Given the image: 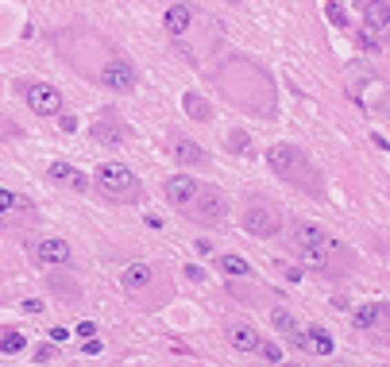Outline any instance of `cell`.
Returning a JSON list of instances; mask_svg holds the SVG:
<instances>
[{
	"label": "cell",
	"mask_w": 390,
	"mask_h": 367,
	"mask_svg": "<svg viewBox=\"0 0 390 367\" xmlns=\"http://www.w3.org/2000/svg\"><path fill=\"white\" fill-rule=\"evenodd\" d=\"M97 186L108 193V197H132V190H136L139 182L124 163H101L97 166Z\"/></svg>",
	"instance_id": "1"
},
{
	"label": "cell",
	"mask_w": 390,
	"mask_h": 367,
	"mask_svg": "<svg viewBox=\"0 0 390 367\" xmlns=\"http://www.w3.org/2000/svg\"><path fill=\"white\" fill-rule=\"evenodd\" d=\"M101 81H105V89H112V93H132L139 74H136L132 62H124V58H108L105 66H101Z\"/></svg>",
	"instance_id": "2"
},
{
	"label": "cell",
	"mask_w": 390,
	"mask_h": 367,
	"mask_svg": "<svg viewBox=\"0 0 390 367\" xmlns=\"http://www.w3.org/2000/svg\"><path fill=\"white\" fill-rule=\"evenodd\" d=\"M28 108L35 116H59L62 112V93L54 86H47V81H35V86H28Z\"/></svg>",
	"instance_id": "3"
},
{
	"label": "cell",
	"mask_w": 390,
	"mask_h": 367,
	"mask_svg": "<svg viewBox=\"0 0 390 367\" xmlns=\"http://www.w3.org/2000/svg\"><path fill=\"white\" fill-rule=\"evenodd\" d=\"M197 221H209V224H216V221H225V193L216 190V186H201L197 190Z\"/></svg>",
	"instance_id": "4"
},
{
	"label": "cell",
	"mask_w": 390,
	"mask_h": 367,
	"mask_svg": "<svg viewBox=\"0 0 390 367\" xmlns=\"http://www.w3.org/2000/svg\"><path fill=\"white\" fill-rule=\"evenodd\" d=\"M244 228L252 232V236H259V240H271V236H278V228H283V221H278V212L274 209H247L244 217Z\"/></svg>",
	"instance_id": "5"
},
{
	"label": "cell",
	"mask_w": 390,
	"mask_h": 367,
	"mask_svg": "<svg viewBox=\"0 0 390 367\" xmlns=\"http://www.w3.org/2000/svg\"><path fill=\"white\" fill-rule=\"evenodd\" d=\"M267 163H271L274 174L294 178V170H298V163H302V151H298L294 143H274V147H267Z\"/></svg>",
	"instance_id": "6"
},
{
	"label": "cell",
	"mask_w": 390,
	"mask_h": 367,
	"mask_svg": "<svg viewBox=\"0 0 390 367\" xmlns=\"http://www.w3.org/2000/svg\"><path fill=\"white\" fill-rule=\"evenodd\" d=\"M197 190H201V186H197L189 174H174V178L166 182L163 193H166V201H170V205H178V209H182V205H194Z\"/></svg>",
	"instance_id": "7"
},
{
	"label": "cell",
	"mask_w": 390,
	"mask_h": 367,
	"mask_svg": "<svg viewBox=\"0 0 390 367\" xmlns=\"http://www.w3.org/2000/svg\"><path fill=\"white\" fill-rule=\"evenodd\" d=\"M50 182H62L66 190H78V193H85L89 190V178H85V170H78V166H70V163H50Z\"/></svg>",
	"instance_id": "8"
},
{
	"label": "cell",
	"mask_w": 390,
	"mask_h": 367,
	"mask_svg": "<svg viewBox=\"0 0 390 367\" xmlns=\"http://www.w3.org/2000/svg\"><path fill=\"white\" fill-rule=\"evenodd\" d=\"M35 255H39V263L43 267H62V263H70V244L66 240H59V236H50V240H43L39 248H35Z\"/></svg>",
	"instance_id": "9"
},
{
	"label": "cell",
	"mask_w": 390,
	"mask_h": 367,
	"mask_svg": "<svg viewBox=\"0 0 390 367\" xmlns=\"http://www.w3.org/2000/svg\"><path fill=\"white\" fill-rule=\"evenodd\" d=\"M302 348H309L313 356H332V352H336V340H332L329 328L313 325V328H305V333H302Z\"/></svg>",
	"instance_id": "10"
},
{
	"label": "cell",
	"mask_w": 390,
	"mask_h": 367,
	"mask_svg": "<svg viewBox=\"0 0 390 367\" xmlns=\"http://www.w3.org/2000/svg\"><path fill=\"white\" fill-rule=\"evenodd\" d=\"M228 340H232L236 352H259V344H263V337H259V328L247 325V321H240V325L228 328Z\"/></svg>",
	"instance_id": "11"
},
{
	"label": "cell",
	"mask_w": 390,
	"mask_h": 367,
	"mask_svg": "<svg viewBox=\"0 0 390 367\" xmlns=\"http://www.w3.org/2000/svg\"><path fill=\"white\" fill-rule=\"evenodd\" d=\"M294 248H332V240H329V232L321 228V224H298L294 228Z\"/></svg>",
	"instance_id": "12"
},
{
	"label": "cell",
	"mask_w": 390,
	"mask_h": 367,
	"mask_svg": "<svg viewBox=\"0 0 390 367\" xmlns=\"http://www.w3.org/2000/svg\"><path fill=\"white\" fill-rule=\"evenodd\" d=\"M120 286L127 290V294H139V290L151 286V267L147 263H132V267H124V275H120Z\"/></svg>",
	"instance_id": "13"
},
{
	"label": "cell",
	"mask_w": 390,
	"mask_h": 367,
	"mask_svg": "<svg viewBox=\"0 0 390 367\" xmlns=\"http://www.w3.org/2000/svg\"><path fill=\"white\" fill-rule=\"evenodd\" d=\"M363 19H367L371 31H390V4H387V0H367Z\"/></svg>",
	"instance_id": "14"
},
{
	"label": "cell",
	"mask_w": 390,
	"mask_h": 367,
	"mask_svg": "<svg viewBox=\"0 0 390 367\" xmlns=\"http://www.w3.org/2000/svg\"><path fill=\"white\" fill-rule=\"evenodd\" d=\"M174 159H178V163H185V166H194V163H201V159H205V151H201L194 139L174 135Z\"/></svg>",
	"instance_id": "15"
},
{
	"label": "cell",
	"mask_w": 390,
	"mask_h": 367,
	"mask_svg": "<svg viewBox=\"0 0 390 367\" xmlns=\"http://www.w3.org/2000/svg\"><path fill=\"white\" fill-rule=\"evenodd\" d=\"M216 267L225 270L228 279H247V275H252V267H247V259H244V255H236V251H228V255H220V259H216Z\"/></svg>",
	"instance_id": "16"
},
{
	"label": "cell",
	"mask_w": 390,
	"mask_h": 367,
	"mask_svg": "<svg viewBox=\"0 0 390 367\" xmlns=\"http://www.w3.org/2000/svg\"><path fill=\"white\" fill-rule=\"evenodd\" d=\"M387 317V306H379V301H371V306H360L356 313H351V325L356 328H371L375 321Z\"/></svg>",
	"instance_id": "17"
},
{
	"label": "cell",
	"mask_w": 390,
	"mask_h": 367,
	"mask_svg": "<svg viewBox=\"0 0 390 367\" xmlns=\"http://www.w3.org/2000/svg\"><path fill=\"white\" fill-rule=\"evenodd\" d=\"M163 19H166V31H174V35L189 31V8H185V4H170Z\"/></svg>",
	"instance_id": "18"
},
{
	"label": "cell",
	"mask_w": 390,
	"mask_h": 367,
	"mask_svg": "<svg viewBox=\"0 0 390 367\" xmlns=\"http://www.w3.org/2000/svg\"><path fill=\"white\" fill-rule=\"evenodd\" d=\"M23 348H28V337H23V333H4V337H0V356H20Z\"/></svg>",
	"instance_id": "19"
},
{
	"label": "cell",
	"mask_w": 390,
	"mask_h": 367,
	"mask_svg": "<svg viewBox=\"0 0 390 367\" xmlns=\"http://www.w3.org/2000/svg\"><path fill=\"white\" fill-rule=\"evenodd\" d=\"M271 325L278 328L283 337H294V333H298V321H294L290 309H274V313H271Z\"/></svg>",
	"instance_id": "20"
},
{
	"label": "cell",
	"mask_w": 390,
	"mask_h": 367,
	"mask_svg": "<svg viewBox=\"0 0 390 367\" xmlns=\"http://www.w3.org/2000/svg\"><path fill=\"white\" fill-rule=\"evenodd\" d=\"M298 255H302V263H309V267H325L332 248H298Z\"/></svg>",
	"instance_id": "21"
},
{
	"label": "cell",
	"mask_w": 390,
	"mask_h": 367,
	"mask_svg": "<svg viewBox=\"0 0 390 367\" xmlns=\"http://www.w3.org/2000/svg\"><path fill=\"white\" fill-rule=\"evenodd\" d=\"M325 16H329L332 23H336V28H344V23H348V19H344V12H340V4H336V0H329V4H325Z\"/></svg>",
	"instance_id": "22"
},
{
	"label": "cell",
	"mask_w": 390,
	"mask_h": 367,
	"mask_svg": "<svg viewBox=\"0 0 390 367\" xmlns=\"http://www.w3.org/2000/svg\"><path fill=\"white\" fill-rule=\"evenodd\" d=\"M185 105H189V112H194V116H205V120H209V116H213V108H209V105H201L197 97H189Z\"/></svg>",
	"instance_id": "23"
},
{
	"label": "cell",
	"mask_w": 390,
	"mask_h": 367,
	"mask_svg": "<svg viewBox=\"0 0 390 367\" xmlns=\"http://www.w3.org/2000/svg\"><path fill=\"white\" fill-rule=\"evenodd\" d=\"M259 352H263V359H271V364H283V352H278V344H259Z\"/></svg>",
	"instance_id": "24"
},
{
	"label": "cell",
	"mask_w": 390,
	"mask_h": 367,
	"mask_svg": "<svg viewBox=\"0 0 390 367\" xmlns=\"http://www.w3.org/2000/svg\"><path fill=\"white\" fill-rule=\"evenodd\" d=\"M12 205H16V193H8V190H0V217H4V212H8Z\"/></svg>",
	"instance_id": "25"
},
{
	"label": "cell",
	"mask_w": 390,
	"mask_h": 367,
	"mask_svg": "<svg viewBox=\"0 0 390 367\" xmlns=\"http://www.w3.org/2000/svg\"><path fill=\"white\" fill-rule=\"evenodd\" d=\"M59 124H62V132H78V120L70 112H59Z\"/></svg>",
	"instance_id": "26"
},
{
	"label": "cell",
	"mask_w": 390,
	"mask_h": 367,
	"mask_svg": "<svg viewBox=\"0 0 390 367\" xmlns=\"http://www.w3.org/2000/svg\"><path fill=\"white\" fill-rule=\"evenodd\" d=\"M20 309H23V313H43V301H39V298H28Z\"/></svg>",
	"instance_id": "27"
},
{
	"label": "cell",
	"mask_w": 390,
	"mask_h": 367,
	"mask_svg": "<svg viewBox=\"0 0 390 367\" xmlns=\"http://www.w3.org/2000/svg\"><path fill=\"white\" fill-rule=\"evenodd\" d=\"M185 279H189V282H201V279H205V270H201V267H194V263H189V267H185Z\"/></svg>",
	"instance_id": "28"
},
{
	"label": "cell",
	"mask_w": 390,
	"mask_h": 367,
	"mask_svg": "<svg viewBox=\"0 0 390 367\" xmlns=\"http://www.w3.org/2000/svg\"><path fill=\"white\" fill-rule=\"evenodd\" d=\"M93 333H97V325H93V321H81V325H78V337H93Z\"/></svg>",
	"instance_id": "29"
},
{
	"label": "cell",
	"mask_w": 390,
	"mask_h": 367,
	"mask_svg": "<svg viewBox=\"0 0 390 367\" xmlns=\"http://www.w3.org/2000/svg\"><path fill=\"white\" fill-rule=\"evenodd\" d=\"M85 352H89V356H101V352H105V344H101V340H85Z\"/></svg>",
	"instance_id": "30"
},
{
	"label": "cell",
	"mask_w": 390,
	"mask_h": 367,
	"mask_svg": "<svg viewBox=\"0 0 390 367\" xmlns=\"http://www.w3.org/2000/svg\"><path fill=\"white\" fill-rule=\"evenodd\" d=\"M232 147H247V135H240V132H232V139H228Z\"/></svg>",
	"instance_id": "31"
},
{
	"label": "cell",
	"mask_w": 390,
	"mask_h": 367,
	"mask_svg": "<svg viewBox=\"0 0 390 367\" xmlns=\"http://www.w3.org/2000/svg\"><path fill=\"white\" fill-rule=\"evenodd\" d=\"M283 367H298V364H283Z\"/></svg>",
	"instance_id": "32"
}]
</instances>
